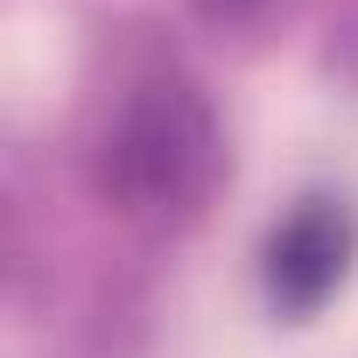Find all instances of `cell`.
Returning <instances> with one entry per match:
<instances>
[{
	"label": "cell",
	"mask_w": 358,
	"mask_h": 358,
	"mask_svg": "<svg viewBox=\"0 0 358 358\" xmlns=\"http://www.w3.org/2000/svg\"><path fill=\"white\" fill-rule=\"evenodd\" d=\"M218 113L183 78H148L106 127V190L127 211H190L218 176Z\"/></svg>",
	"instance_id": "1"
},
{
	"label": "cell",
	"mask_w": 358,
	"mask_h": 358,
	"mask_svg": "<svg viewBox=\"0 0 358 358\" xmlns=\"http://www.w3.org/2000/svg\"><path fill=\"white\" fill-rule=\"evenodd\" d=\"M344 260H351V225H344V211H337V204H309V211H295V218L274 232V246H267V288H274V302H288V309H316V302L344 281Z\"/></svg>",
	"instance_id": "2"
},
{
	"label": "cell",
	"mask_w": 358,
	"mask_h": 358,
	"mask_svg": "<svg viewBox=\"0 0 358 358\" xmlns=\"http://www.w3.org/2000/svg\"><path fill=\"white\" fill-rule=\"evenodd\" d=\"M197 8H204L211 22H246L253 8H267V0H197Z\"/></svg>",
	"instance_id": "3"
}]
</instances>
